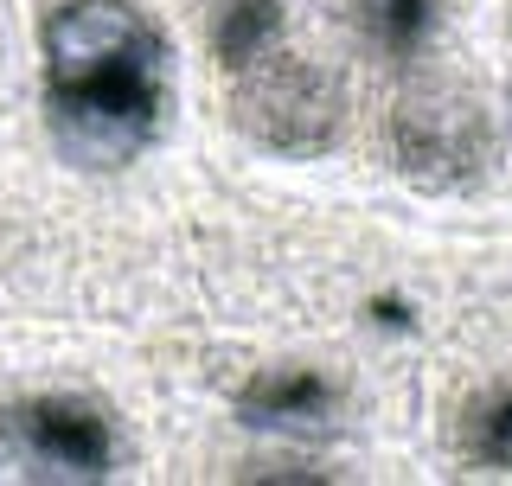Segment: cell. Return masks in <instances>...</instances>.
<instances>
[{"label":"cell","mask_w":512,"mask_h":486,"mask_svg":"<svg viewBox=\"0 0 512 486\" xmlns=\"http://www.w3.org/2000/svg\"><path fill=\"white\" fill-rule=\"evenodd\" d=\"M39 109L64 167H135L173 109L167 32L135 0H58L39 20Z\"/></svg>","instance_id":"cell-1"},{"label":"cell","mask_w":512,"mask_h":486,"mask_svg":"<svg viewBox=\"0 0 512 486\" xmlns=\"http://www.w3.org/2000/svg\"><path fill=\"white\" fill-rule=\"evenodd\" d=\"M128 461L109 403L77 391H32L0 403V480L20 486H96Z\"/></svg>","instance_id":"cell-2"},{"label":"cell","mask_w":512,"mask_h":486,"mask_svg":"<svg viewBox=\"0 0 512 486\" xmlns=\"http://www.w3.org/2000/svg\"><path fill=\"white\" fill-rule=\"evenodd\" d=\"M288 32V0H212L205 7V39L224 71H250L256 58H269Z\"/></svg>","instance_id":"cell-6"},{"label":"cell","mask_w":512,"mask_h":486,"mask_svg":"<svg viewBox=\"0 0 512 486\" xmlns=\"http://www.w3.org/2000/svg\"><path fill=\"white\" fill-rule=\"evenodd\" d=\"M474 109L468 103H404L397 116V154H404L410 173H429V180H455L480 160V135H474Z\"/></svg>","instance_id":"cell-5"},{"label":"cell","mask_w":512,"mask_h":486,"mask_svg":"<svg viewBox=\"0 0 512 486\" xmlns=\"http://www.w3.org/2000/svg\"><path fill=\"white\" fill-rule=\"evenodd\" d=\"M436 26H442V0H352V32L384 64L423 58Z\"/></svg>","instance_id":"cell-7"},{"label":"cell","mask_w":512,"mask_h":486,"mask_svg":"<svg viewBox=\"0 0 512 486\" xmlns=\"http://www.w3.org/2000/svg\"><path fill=\"white\" fill-rule=\"evenodd\" d=\"M455 448L474 474H512V384H487L461 403Z\"/></svg>","instance_id":"cell-8"},{"label":"cell","mask_w":512,"mask_h":486,"mask_svg":"<svg viewBox=\"0 0 512 486\" xmlns=\"http://www.w3.org/2000/svg\"><path fill=\"white\" fill-rule=\"evenodd\" d=\"M244 480H327V467H301V461H250V467H237Z\"/></svg>","instance_id":"cell-9"},{"label":"cell","mask_w":512,"mask_h":486,"mask_svg":"<svg viewBox=\"0 0 512 486\" xmlns=\"http://www.w3.org/2000/svg\"><path fill=\"white\" fill-rule=\"evenodd\" d=\"M237 128L269 154L308 160L320 148H333L340 135V90H333L327 71L288 58L282 45L269 58H256L250 71H237V96H231Z\"/></svg>","instance_id":"cell-3"},{"label":"cell","mask_w":512,"mask_h":486,"mask_svg":"<svg viewBox=\"0 0 512 486\" xmlns=\"http://www.w3.org/2000/svg\"><path fill=\"white\" fill-rule=\"evenodd\" d=\"M231 416L276 442H308L340 423V384L314 365H269L231 397Z\"/></svg>","instance_id":"cell-4"}]
</instances>
